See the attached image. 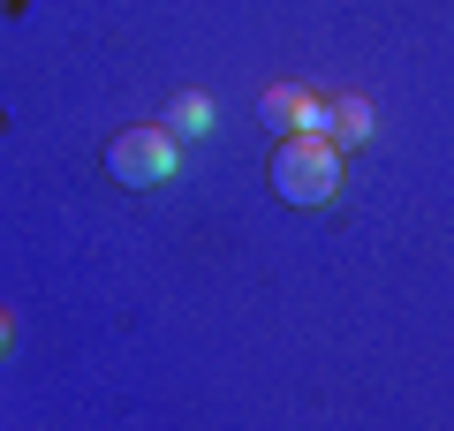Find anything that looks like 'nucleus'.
Masks as SVG:
<instances>
[{
    "label": "nucleus",
    "instance_id": "nucleus-1",
    "mask_svg": "<svg viewBox=\"0 0 454 431\" xmlns=\"http://www.w3.org/2000/svg\"><path fill=\"white\" fill-rule=\"evenodd\" d=\"M273 190H280V205H303V212L333 205V190H340V144L333 137H310V129L280 137L273 144Z\"/></svg>",
    "mask_w": 454,
    "mask_h": 431
},
{
    "label": "nucleus",
    "instance_id": "nucleus-2",
    "mask_svg": "<svg viewBox=\"0 0 454 431\" xmlns=\"http://www.w3.org/2000/svg\"><path fill=\"white\" fill-rule=\"evenodd\" d=\"M106 175L129 182V190H160V182L182 175V137L167 121H145V129H121L106 144Z\"/></svg>",
    "mask_w": 454,
    "mask_h": 431
},
{
    "label": "nucleus",
    "instance_id": "nucleus-3",
    "mask_svg": "<svg viewBox=\"0 0 454 431\" xmlns=\"http://www.w3.org/2000/svg\"><path fill=\"white\" fill-rule=\"evenodd\" d=\"M258 114H265V121L280 129V137H295V129H310V137H325V129H333V106H325V98H310L303 83H265Z\"/></svg>",
    "mask_w": 454,
    "mask_h": 431
},
{
    "label": "nucleus",
    "instance_id": "nucleus-4",
    "mask_svg": "<svg viewBox=\"0 0 454 431\" xmlns=\"http://www.w3.org/2000/svg\"><path fill=\"white\" fill-rule=\"evenodd\" d=\"M325 137H333V144H364V137H372V106H364V98H340Z\"/></svg>",
    "mask_w": 454,
    "mask_h": 431
},
{
    "label": "nucleus",
    "instance_id": "nucleus-5",
    "mask_svg": "<svg viewBox=\"0 0 454 431\" xmlns=\"http://www.w3.org/2000/svg\"><path fill=\"white\" fill-rule=\"evenodd\" d=\"M8 325H16V318H8V310H0V349H8Z\"/></svg>",
    "mask_w": 454,
    "mask_h": 431
}]
</instances>
